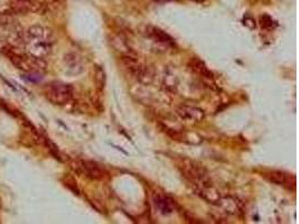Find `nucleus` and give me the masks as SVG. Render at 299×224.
Wrapping results in <instances>:
<instances>
[{
	"label": "nucleus",
	"mask_w": 299,
	"mask_h": 224,
	"mask_svg": "<svg viewBox=\"0 0 299 224\" xmlns=\"http://www.w3.org/2000/svg\"><path fill=\"white\" fill-rule=\"evenodd\" d=\"M196 192L199 196H201V198H203L204 200H207V202L211 204H219L220 200H221V196H220L219 192H217V190L213 188L211 184H208L207 182L197 185Z\"/></svg>",
	"instance_id": "obj_9"
},
{
	"label": "nucleus",
	"mask_w": 299,
	"mask_h": 224,
	"mask_svg": "<svg viewBox=\"0 0 299 224\" xmlns=\"http://www.w3.org/2000/svg\"><path fill=\"white\" fill-rule=\"evenodd\" d=\"M23 44L26 53L39 58H45L52 52L54 36L49 28L32 26L23 36Z\"/></svg>",
	"instance_id": "obj_1"
},
{
	"label": "nucleus",
	"mask_w": 299,
	"mask_h": 224,
	"mask_svg": "<svg viewBox=\"0 0 299 224\" xmlns=\"http://www.w3.org/2000/svg\"><path fill=\"white\" fill-rule=\"evenodd\" d=\"M146 34L149 38L154 40L157 43L164 44V45H174V40L168 34H166L164 30H159L158 27L148 26L146 30Z\"/></svg>",
	"instance_id": "obj_11"
},
{
	"label": "nucleus",
	"mask_w": 299,
	"mask_h": 224,
	"mask_svg": "<svg viewBox=\"0 0 299 224\" xmlns=\"http://www.w3.org/2000/svg\"><path fill=\"white\" fill-rule=\"evenodd\" d=\"M217 205H222L223 208L225 210L226 212H229L231 214H235L239 211V205L238 202L234 198H221L220 202Z\"/></svg>",
	"instance_id": "obj_13"
},
{
	"label": "nucleus",
	"mask_w": 299,
	"mask_h": 224,
	"mask_svg": "<svg viewBox=\"0 0 299 224\" xmlns=\"http://www.w3.org/2000/svg\"><path fill=\"white\" fill-rule=\"evenodd\" d=\"M179 118L183 120L189 121V122H201L205 118V114L204 111L196 106H182L176 110Z\"/></svg>",
	"instance_id": "obj_8"
},
{
	"label": "nucleus",
	"mask_w": 299,
	"mask_h": 224,
	"mask_svg": "<svg viewBox=\"0 0 299 224\" xmlns=\"http://www.w3.org/2000/svg\"><path fill=\"white\" fill-rule=\"evenodd\" d=\"M54 2H61V0H54Z\"/></svg>",
	"instance_id": "obj_15"
},
{
	"label": "nucleus",
	"mask_w": 299,
	"mask_h": 224,
	"mask_svg": "<svg viewBox=\"0 0 299 224\" xmlns=\"http://www.w3.org/2000/svg\"><path fill=\"white\" fill-rule=\"evenodd\" d=\"M189 68L192 70L193 72H195L198 76L206 78H213V73L207 68L206 64L201 60L199 58H192L188 63Z\"/></svg>",
	"instance_id": "obj_12"
},
{
	"label": "nucleus",
	"mask_w": 299,
	"mask_h": 224,
	"mask_svg": "<svg viewBox=\"0 0 299 224\" xmlns=\"http://www.w3.org/2000/svg\"><path fill=\"white\" fill-rule=\"evenodd\" d=\"M47 100L56 106H64L72 100L73 88L63 82H53L46 86Z\"/></svg>",
	"instance_id": "obj_3"
},
{
	"label": "nucleus",
	"mask_w": 299,
	"mask_h": 224,
	"mask_svg": "<svg viewBox=\"0 0 299 224\" xmlns=\"http://www.w3.org/2000/svg\"><path fill=\"white\" fill-rule=\"evenodd\" d=\"M264 176L267 178L272 182V183L277 184V185H282L284 188H287L288 190H295L296 188V177L284 174L282 172H278V170H273V172H269L267 174H264Z\"/></svg>",
	"instance_id": "obj_6"
},
{
	"label": "nucleus",
	"mask_w": 299,
	"mask_h": 224,
	"mask_svg": "<svg viewBox=\"0 0 299 224\" xmlns=\"http://www.w3.org/2000/svg\"><path fill=\"white\" fill-rule=\"evenodd\" d=\"M77 168L80 172H82L87 177L91 180H102L104 177V172L99 167L97 162L91 160H81L78 162Z\"/></svg>",
	"instance_id": "obj_7"
},
{
	"label": "nucleus",
	"mask_w": 299,
	"mask_h": 224,
	"mask_svg": "<svg viewBox=\"0 0 299 224\" xmlns=\"http://www.w3.org/2000/svg\"><path fill=\"white\" fill-rule=\"evenodd\" d=\"M180 167H182V172L184 176L193 182L196 186L206 182V170L194 162L184 160L183 165Z\"/></svg>",
	"instance_id": "obj_4"
},
{
	"label": "nucleus",
	"mask_w": 299,
	"mask_h": 224,
	"mask_svg": "<svg viewBox=\"0 0 299 224\" xmlns=\"http://www.w3.org/2000/svg\"><path fill=\"white\" fill-rule=\"evenodd\" d=\"M7 56L15 66L26 73H40L46 70V62L43 58H35L28 53H22L20 50H7Z\"/></svg>",
	"instance_id": "obj_2"
},
{
	"label": "nucleus",
	"mask_w": 299,
	"mask_h": 224,
	"mask_svg": "<svg viewBox=\"0 0 299 224\" xmlns=\"http://www.w3.org/2000/svg\"><path fill=\"white\" fill-rule=\"evenodd\" d=\"M11 9L15 14H27L37 12L41 14L44 12V7L36 0H14L11 4Z\"/></svg>",
	"instance_id": "obj_5"
},
{
	"label": "nucleus",
	"mask_w": 299,
	"mask_h": 224,
	"mask_svg": "<svg viewBox=\"0 0 299 224\" xmlns=\"http://www.w3.org/2000/svg\"><path fill=\"white\" fill-rule=\"evenodd\" d=\"M156 2H173V0H156Z\"/></svg>",
	"instance_id": "obj_14"
},
{
	"label": "nucleus",
	"mask_w": 299,
	"mask_h": 224,
	"mask_svg": "<svg viewBox=\"0 0 299 224\" xmlns=\"http://www.w3.org/2000/svg\"><path fill=\"white\" fill-rule=\"evenodd\" d=\"M154 204L157 208L158 211L163 214V216H168L172 214L175 208H176V203L172 198H167L164 195H157L154 198Z\"/></svg>",
	"instance_id": "obj_10"
}]
</instances>
